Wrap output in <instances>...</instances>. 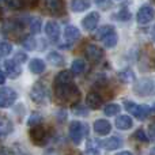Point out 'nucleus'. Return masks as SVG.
<instances>
[{
	"instance_id": "nucleus-4",
	"label": "nucleus",
	"mask_w": 155,
	"mask_h": 155,
	"mask_svg": "<svg viewBox=\"0 0 155 155\" xmlns=\"http://www.w3.org/2000/svg\"><path fill=\"white\" fill-rule=\"evenodd\" d=\"M98 38L104 42V45L106 46V48H114L118 41L117 33H116L114 27L110 26V25H105V26H102L101 29H99Z\"/></svg>"
},
{
	"instance_id": "nucleus-15",
	"label": "nucleus",
	"mask_w": 155,
	"mask_h": 155,
	"mask_svg": "<svg viewBox=\"0 0 155 155\" xmlns=\"http://www.w3.org/2000/svg\"><path fill=\"white\" fill-rule=\"evenodd\" d=\"M45 33L52 41L56 42V41L60 38V26H59V23L54 22V21H49L45 26Z\"/></svg>"
},
{
	"instance_id": "nucleus-10",
	"label": "nucleus",
	"mask_w": 155,
	"mask_h": 155,
	"mask_svg": "<svg viewBox=\"0 0 155 155\" xmlns=\"http://www.w3.org/2000/svg\"><path fill=\"white\" fill-rule=\"evenodd\" d=\"M46 8L52 15H64L65 14V3L64 0H46Z\"/></svg>"
},
{
	"instance_id": "nucleus-7",
	"label": "nucleus",
	"mask_w": 155,
	"mask_h": 155,
	"mask_svg": "<svg viewBox=\"0 0 155 155\" xmlns=\"http://www.w3.org/2000/svg\"><path fill=\"white\" fill-rule=\"evenodd\" d=\"M16 91L11 87H0V107L5 109L14 105L16 101Z\"/></svg>"
},
{
	"instance_id": "nucleus-14",
	"label": "nucleus",
	"mask_w": 155,
	"mask_h": 155,
	"mask_svg": "<svg viewBox=\"0 0 155 155\" xmlns=\"http://www.w3.org/2000/svg\"><path fill=\"white\" fill-rule=\"evenodd\" d=\"M93 128H94V131H95V134H98L99 136H105V135L110 134V131H112V124L107 120L99 118V120H97L95 123H94Z\"/></svg>"
},
{
	"instance_id": "nucleus-1",
	"label": "nucleus",
	"mask_w": 155,
	"mask_h": 155,
	"mask_svg": "<svg viewBox=\"0 0 155 155\" xmlns=\"http://www.w3.org/2000/svg\"><path fill=\"white\" fill-rule=\"evenodd\" d=\"M53 88L56 97L61 102L70 105H75L80 99V91L78 86L72 80V72L71 71H61L56 75L53 80Z\"/></svg>"
},
{
	"instance_id": "nucleus-42",
	"label": "nucleus",
	"mask_w": 155,
	"mask_h": 155,
	"mask_svg": "<svg viewBox=\"0 0 155 155\" xmlns=\"http://www.w3.org/2000/svg\"><path fill=\"white\" fill-rule=\"evenodd\" d=\"M4 80H5L4 72H3V71H0V84H3V83H4Z\"/></svg>"
},
{
	"instance_id": "nucleus-12",
	"label": "nucleus",
	"mask_w": 155,
	"mask_h": 155,
	"mask_svg": "<svg viewBox=\"0 0 155 155\" xmlns=\"http://www.w3.org/2000/svg\"><path fill=\"white\" fill-rule=\"evenodd\" d=\"M154 90V84H153V80L151 79H142L136 83L135 86V91L139 94L140 97H146V95H150Z\"/></svg>"
},
{
	"instance_id": "nucleus-3",
	"label": "nucleus",
	"mask_w": 155,
	"mask_h": 155,
	"mask_svg": "<svg viewBox=\"0 0 155 155\" xmlns=\"http://www.w3.org/2000/svg\"><path fill=\"white\" fill-rule=\"evenodd\" d=\"M88 135V125L82 121H71L70 124V137L75 144H80Z\"/></svg>"
},
{
	"instance_id": "nucleus-44",
	"label": "nucleus",
	"mask_w": 155,
	"mask_h": 155,
	"mask_svg": "<svg viewBox=\"0 0 155 155\" xmlns=\"http://www.w3.org/2000/svg\"><path fill=\"white\" fill-rule=\"evenodd\" d=\"M153 37H154V41H155V25H154V27H153Z\"/></svg>"
},
{
	"instance_id": "nucleus-33",
	"label": "nucleus",
	"mask_w": 155,
	"mask_h": 155,
	"mask_svg": "<svg viewBox=\"0 0 155 155\" xmlns=\"http://www.w3.org/2000/svg\"><path fill=\"white\" fill-rule=\"evenodd\" d=\"M7 5L11 10H22L26 5V0H7Z\"/></svg>"
},
{
	"instance_id": "nucleus-38",
	"label": "nucleus",
	"mask_w": 155,
	"mask_h": 155,
	"mask_svg": "<svg viewBox=\"0 0 155 155\" xmlns=\"http://www.w3.org/2000/svg\"><path fill=\"white\" fill-rule=\"evenodd\" d=\"M148 132H150V137H153L155 140V123L150 124V127H148Z\"/></svg>"
},
{
	"instance_id": "nucleus-36",
	"label": "nucleus",
	"mask_w": 155,
	"mask_h": 155,
	"mask_svg": "<svg viewBox=\"0 0 155 155\" xmlns=\"http://www.w3.org/2000/svg\"><path fill=\"white\" fill-rule=\"evenodd\" d=\"M116 18L120 19V21H128V19L131 18V12H129L128 10H125V8H123V10L116 15Z\"/></svg>"
},
{
	"instance_id": "nucleus-27",
	"label": "nucleus",
	"mask_w": 155,
	"mask_h": 155,
	"mask_svg": "<svg viewBox=\"0 0 155 155\" xmlns=\"http://www.w3.org/2000/svg\"><path fill=\"white\" fill-rule=\"evenodd\" d=\"M84 68H86L84 61H83V60L76 59L75 61L72 63V67H71V70H72V74H74V75H80V74H83Z\"/></svg>"
},
{
	"instance_id": "nucleus-19",
	"label": "nucleus",
	"mask_w": 155,
	"mask_h": 155,
	"mask_svg": "<svg viewBox=\"0 0 155 155\" xmlns=\"http://www.w3.org/2000/svg\"><path fill=\"white\" fill-rule=\"evenodd\" d=\"M80 35V31L79 29H78L76 26H74V25H68V26H65L64 29V38L67 42H75V41L79 38Z\"/></svg>"
},
{
	"instance_id": "nucleus-16",
	"label": "nucleus",
	"mask_w": 155,
	"mask_h": 155,
	"mask_svg": "<svg viewBox=\"0 0 155 155\" xmlns=\"http://www.w3.org/2000/svg\"><path fill=\"white\" fill-rule=\"evenodd\" d=\"M99 146L104 147L105 150H107V151H113V150H117V148H121V146H123V139L118 136L107 137L106 140L99 143Z\"/></svg>"
},
{
	"instance_id": "nucleus-45",
	"label": "nucleus",
	"mask_w": 155,
	"mask_h": 155,
	"mask_svg": "<svg viewBox=\"0 0 155 155\" xmlns=\"http://www.w3.org/2000/svg\"><path fill=\"white\" fill-rule=\"evenodd\" d=\"M150 155H155V147L151 150V153H150Z\"/></svg>"
},
{
	"instance_id": "nucleus-37",
	"label": "nucleus",
	"mask_w": 155,
	"mask_h": 155,
	"mask_svg": "<svg viewBox=\"0 0 155 155\" xmlns=\"http://www.w3.org/2000/svg\"><path fill=\"white\" fill-rule=\"evenodd\" d=\"M95 3L99 5V7H102V8H107L110 5L109 0H95Z\"/></svg>"
},
{
	"instance_id": "nucleus-24",
	"label": "nucleus",
	"mask_w": 155,
	"mask_h": 155,
	"mask_svg": "<svg viewBox=\"0 0 155 155\" xmlns=\"http://www.w3.org/2000/svg\"><path fill=\"white\" fill-rule=\"evenodd\" d=\"M118 79L123 83H132L136 80V78H135L134 71L129 70V68H125V70H121L118 72Z\"/></svg>"
},
{
	"instance_id": "nucleus-17",
	"label": "nucleus",
	"mask_w": 155,
	"mask_h": 155,
	"mask_svg": "<svg viewBox=\"0 0 155 155\" xmlns=\"http://www.w3.org/2000/svg\"><path fill=\"white\" fill-rule=\"evenodd\" d=\"M86 104H87V106L90 109L97 110L102 106V97L95 91H90L87 94V97H86Z\"/></svg>"
},
{
	"instance_id": "nucleus-9",
	"label": "nucleus",
	"mask_w": 155,
	"mask_h": 155,
	"mask_svg": "<svg viewBox=\"0 0 155 155\" xmlns=\"http://www.w3.org/2000/svg\"><path fill=\"white\" fill-rule=\"evenodd\" d=\"M84 54H86V59L90 60L91 63H98L104 57V51L98 45H95V44H88L84 48Z\"/></svg>"
},
{
	"instance_id": "nucleus-39",
	"label": "nucleus",
	"mask_w": 155,
	"mask_h": 155,
	"mask_svg": "<svg viewBox=\"0 0 155 155\" xmlns=\"http://www.w3.org/2000/svg\"><path fill=\"white\" fill-rule=\"evenodd\" d=\"M26 4L29 5L30 8H34V7H37L38 0H26Z\"/></svg>"
},
{
	"instance_id": "nucleus-48",
	"label": "nucleus",
	"mask_w": 155,
	"mask_h": 155,
	"mask_svg": "<svg viewBox=\"0 0 155 155\" xmlns=\"http://www.w3.org/2000/svg\"><path fill=\"white\" fill-rule=\"evenodd\" d=\"M0 2H3V0H0Z\"/></svg>"
},
{
	"instance_id": "nucleus-41",
	"label": "nucleus",
	"mask_w": 155,
	"mask_h": 155,
	"mask_svg": "<svg viewBox=\"0 0 155 155\" xmlns=\"http://www.w3.org/2000/svg\"><path fill=\"white\" fill-rule=\"evenodd\" d=\"M0 155H11L10 150H7L5 147H2V146H0Z\"/></svg>"
},
{
	"instance_id": "nucleus-46",
	"label": "nucleus",
	"mask_w": 155,
	"mask_h": 155,
	"mask_svg": "<svg viewBox=\"0 0 155 155\" xmlns=\"http://www.w3.org/2000/svg\"><path fill=\"white\" fill-rule=\"evenodd\" d=\"M153 112H155V104L153 105Z\"/></svg>"
},
{
	"instance_id": "nucleus-32",
	"label": "nucleus",
	"mask_w": 155,
	"mask_h": 155,
	"mask_svg": "<svg viewBox=\"0 0 155 155\" xmlns=\"http://www.w3.org/2000/svg\"><path fill=\"white\" fill-rule=\"evenodd\" d=\"M11 52H12V45L10 42H5V41L0 42V57L8 56L11 54Z\"/></svg>"
},
{
	"instance_id": "nucleus-6",
	"label": "nucleus",
	"mask_w": 155,
	"mask_h": 155,
	"mask_svg": "<svg viewBox=\"0 0 155 155\" xmlns=\"http://www.w3.org/2000/svg\"><path fill=\"white\" fill-rule=\"evenodd\" d=\"M124 105H125V109L128 110L129 114L136 117L137 120H144L148 116V113H150V109L146 105H137L132 101H125Z\"/></svg>"
},
{
	"instance_id": "nucleus-30",
	"label": "nucleus",
	"mask_w": 155,
	"mask_h": 155,
	"mask_svg": "<svg viewBox=\"0 0 155 155\" xmlns=\"http://www.w3.org/2000/svg\"><path fill=\"white\" fill-rule=\"evenodd\" d=\"M21 44L25 49H27V51H34L35 46H37V41H35L33 37H25Z\"/></svg>"
},
{
	"instance_id": "nucleus-5",
	"label": "nucleus",
	"mask_w": 155,
	"mask_h": 155,
	"mask_svg": "<svg viewBox=\"0 0 155 155\" xmlns=\"http://www.w3.org/2000/svg\"><path fill=\"white\" fill-rule=\"evenodd\" d=\"M30 140L33 142V144L35 146H46L49 142V135H48V129L45 127L35 125L30 128Z\"/></svg>"
},
{
	"instance_id": "nucleus-29",
	"label": "nucleus",
	"mask_w": 155,
	"mask_h": 155,
	"mask_svg": "<svg viewBox=\"0 0 155 155\" xmlns=\"http://www.w3.org/2000/svg\"><path fill=\"white\" fill-rule=\"evenodd\" d=\"M41 123H42V116H41L40 113H37V112H33L31 116L29 117V120H27V125L29 127L40 125Z\"/></svg>"
},
{
	"instance_id": "nucleus-47",
	"label": "nucleus",
	"mask_w": 155,
	"mask_h": 155,
	"mask_svg": "<svg viewBox=\"0 0 155 155\" xmlns=\"http://www.w3.org/2000/svg\"><path fill=\"white\" fill-rule=\"evenodd\" d=\"M0 16H2V8H0Z\"/></svg>"
},
{
	"instance_id": "nucleus-43",
	"label": "nucleus",
	"mask_w": 155,
	"mask_h": 155,
	"mask_svg": "<svg viewBox=\"0 0 155 155\" xmlns=\"http://www.w3.org/2000/svg\"><path fill=\"white\" fill-rule=\"evenodd\" d=\"M116 155H134L131 153V151H121V153H118V154H116Z\"/></svg>"
},
{
	"instance_id": "nucleus-40",
	"label": "nucleus",
	"mask_w": 155,
	"mask_h": 155,
	"mask_svg": "<svg viewBox=\"0 0 155 155\" xmlns=\"http://www.w3.org/2000/svg\"><path fill=\"white\" fill-rule=\"evenodd\" d=\"M74 112L76 113V114H87V109H84V107H80V109H74Z\"/></svg>"
},
{
	"instance_id": "nucleus-23",
	"label": "nucleus",
	"mask_w": 155,
	"mask_h": 155,
	"mask_svg": "<svg viewBox=\"0 0 155 155\" xmlns=\"http://www.w3.org/2000/svg\"><path fill=\"white\" fill-rule=\"evenodd\" d=\"M90 7V0H72L71 2V10L75 12H82Z\"/></svg>"
},
{
	"instance_id": "nucleus-34",
	"label": "nucleus",
	"mask_w": 155,
	"mask_h": 155,
	"mask_svg": "<svg viewBox=\"0 0 155 155\" xmlns=\"http://www.w3.org/2000/svg\"><path fill=\"white\" fill-rule=\"evenodd\" d=\"M134 136H135V139H137L139 142H143V143L148 142V136H147V134H146L143 129H137V131L134 134Z\"/></svg>"
},
{
	"instance_id": "nucleus-25",
	"label": "nucleus",
	"mask_w": 155,
	"mask_h": 155,
	"mask_svg": "<svg viewBox=\"0 0 155 155\" xmlns=\"http://www.w3.org/2000/svg\"><path fill=\"white\" fill-rule=\"evenodd\" d=\"M29 26H30V31L33 34H38L41 31V29H42V21H41V18H30Z\"/></svg>"
},
{
	"instance_id": "nucleus-22",
	"label": "nucleus",
	"mask_w": 155,
	"mask_h": 155,
	"mask_svg": "<svg viewBox=\"0 0 155 155\" xmlns=\"http://www.w3.org/2000/svg\"><path fill=\"white\" fill-rule=\"evenodd\" d=\"M29 68L33 74L40 75V74H42L44 71H45V61L41 59H33L29 63Z\"/></svg>"
},
{
	"instance_id": "nucleus-21",
	"label": "nucleus",
	"mask_w": 155,
	"mask_h": 155,
	"mask_svg": "<svg viewBox=\"0 0 155 155\" xmlns=\"http://www.w3.org/2000/svg\"><path fill=\"white\" fill-rule=\"evenodd\" d=\"M46 59H48V61L51 63L52 65H54V67H63V65L65 64L64 57H63L59 52H49V53L46 54Z\"/></svg>"
},
{
	"instance_id": "nucleus-35",
	"label": "nucleus",
	"mask_w": 155,
	"mask_h": 155,
	"mask_svg": "<svg viewBox=\"0 0 155 155\" xmlns=\"http://www.w3.org/2000/svg\"><path fill=\"white\" fill-rule=\"evenodd\" d=\"M14 61L18 63V64L26 63L27 61V53H25V52H18V53L14 56Z\"/></svg>"
},
{
	"instance_id": "nucleus-11",
	"label": "nucleus",
	"mask_w": 155,
	"mask_h": 155,
	"mask_svg": "<svg viewBox=\"0 0 155 155\" xmlns=\"http://www.w3.org/2000/svg\"><path fill=\"white\" fill-rule=\"evenodd\" d=\"M98 22H99V14L95 12V11H93V12L87 14V15L83 18L82 26H83V29L87 30V31H93V30L97 29Z\"/></svg>"
},
{
	"instance_id": "nucleus-18",
	"label": "nucleus",
	"mask_w": 155,
	"mask_h": 155,
	"mask_svg": "<svg viewBox=\"0 0 155 155\" xmlns=\"http://www.w3.org/2000/svg\"><path fill=\"white\" fill-rule=\"evenodd\" d=\"M12 121L4 114H0V139L5 137L12 132Z\"/></svg>"
},
{
	"instance_id": "nucleus-49",
	"label": "nucleus",
	"mask_w": 155,
	"mask_h": 155,
	"mask_svg": "<svg viewBox=\"0 0 155 155\" xmlns=\"http://www.w3.org/2000/svg\"><path fill=\"white\" fill-rule=\"evenodd\" d=\"M154 2H155V0H154Z\"/></svg>"
},
{
	"instance_id": "nucleus-28",
	"label": "nucleus",
	"mask_w": 155,
	"mask_h": 155,
	"mask_svg": "<svg viewBox=\"0 0 155 155\" xmlns=\"http://www.w3.org/2000/svg\"><path fill=\"white\" fill-rule=\"evenodd\" d=\"M10 154L11 155H30L29 151H27L22 144H19V143L14 144L12 147L10 148Z\"/></svg>"
},
{
	"instance_id": "nucleus-31",
	"label": "nucleus",
	"mask_w": 155,
	"mask_h": 155,
	"mask_svg": "<svg viewBox=\"0 0 155 155\" xmlns=\"http://www.w3.org/2000/svg\"><path fill=\"white\" fill-rule=\"evenodd\" d=\"M83 155H101L98 151V144H97L95 142H88Z\"/></svg>"
},
{
	"instance_id": "nucleus-2",
	"label": "nucleus",
	"mask_w": 155,
	"mask_h": 155,
	"mask_svg": "<svg viewBox=\"0 0 155 155\" xmlns=\"http://www.w3.org/2000/svg\"><path fill=\"white\" fill-rule=\"evenodd\" d=\"M30 98L37 105H46L51 99L49 88L44 84V82H37L30 90Z\"/></svg>"
},
{
	"instance_id": "nucleus-13",
	"label": "nucleus",
	"mask_w": 155,
	"mask_h": 155,
	"mask_svg": "<svg viewBox=\"0 0 155 155\" xmlns=\"http://www.w3.org/2000/svg\"><path fill=\"white\" fill-rule=\"evenodd\" d=\"M4 71H5V75L11 79H16V78L21 76L22 74V68L18 63H15L14 60H5L4 61Z\"/></svg>"
},
{
	"instance_id": "nucleus-8",
	"label": "nucleus",
	"mask_w": 155,
	"mask_h": 155,
	"mask_svg": "<svg viewBox=\"0 0 155 155\" xmlns=\"http://www.w3.org/2000/svg\"><path fill=\"white\" fill-rule=\"evenodd\" d=\"M154 16H155V10L151 5H142L140 7V10L137 11V14H136V21H137V23L139 25H147V23H150L151 21L154 19Z\"/></svg>"
},
{
	"instance_id": "nucleus-20",
	"label": "nucleus",
	"mask_w": 155,
	"mask_h": 155,
	"mask_svg": "<svg viewBox=\"0 0 155 155\" xmlns=\"http://www.w3.org/2000/svg\"><path fill=\"white\" fill-rule=\"evenodd\" d=\"M134 123H132V118L127 114H121L116 118V127L121 131H125V129H131Z\"/></svg>"
},
{
	"instance_id": "nucleus-26",
	"label": "nucleus",
	"mask_w": 155,
	"mask_h": 155,
	"mask_svg": "<svg viewBox=\"0 0 155 155\" xmlns=\"http://www.w3.org/2000/svg\"><path fill=\"white\" fill-rule=\"evenodd\" d=\"M120 110H121V106L118 104H109L104 107L105 116H116L120 113Z\"/></svg>"
}]
</instances>
